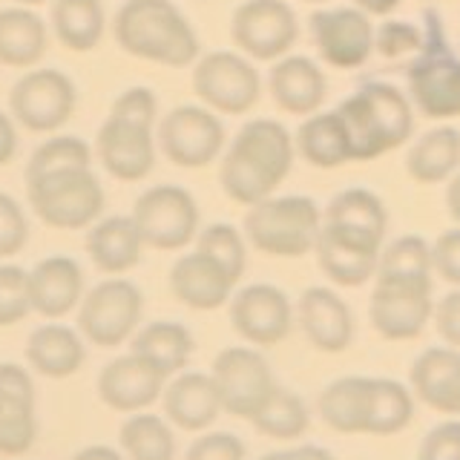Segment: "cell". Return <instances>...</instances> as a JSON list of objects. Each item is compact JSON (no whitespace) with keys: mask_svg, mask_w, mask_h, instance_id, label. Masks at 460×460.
<instances>
[{"mask_svg":"<svg viewBox=\"0 0 460 460\" xmlns=\"http://www.w3.org/2000/svg\"><path fill=\"white\" fill-rule=\"evenodd\" d=\"M294 164L291 133L270 119L248 121L222 158V190L239 205H259L268 199Z\"/></svg>","mask_w":460,"mask_h":460,"instance_id":"1","label":"cell"},{"mask_svg":"<svg viewBox=\"0 0 460 460\" xmlns=\"http://www.w3.org/2000/svg\"><path fill=\"white\" fill-rule=\"evenodd\" d=\"M351 147V162H371L402 147L414 133L411 101L397 86L366 81L337 107Z\"/></svg>","mask_w":460,"mask_h":460,"instance_id":"2","label":"cell"},{"mask_svg":"<svg viewBox=\"0 0 460 460\" xmlns=\"http://www.w3.org/2000/svg\"><path fill=\"white\" fill-rule=\"evenodd\" d=\"M115 40L141 61L187 66L199 58V38L170 0H127L115 14Z\"/></svg>","mask_w":460,"mask_h":460,"instance_id":"3","label":"cell"},{"mask_svg":"<svg viewBox=\"0 0 460 460\" xmlns=\"http://www.w3.org/2000/svg\"><path fill=\"white\" fill-rule=\"evenodd\" d=\"M153 124H155V95L144 86L121 93L101 124L95 150L104 170L121 181L144 179L155 164V144H153Z\"/></svg>","mask_w":460,"mask_h":460,"instance_id":"4","label":"cell"},{"mask_svg":"<svg viewBox=\"0 0 460 460\" xmlns=\"http://www.w3.org/2000/svg\"><path fill=\"white\" fill-rule=\"evenodd\" d=\"M323 230L320 208L308 196L262 199L244 216V236L256 251L282 259H299L316 248Z\"/></svg>","mask_w":460,"mask_h":460,"instance_id":"5","label":"cell"},{"mask_svg":"<svg viewBox=\"0 0 460 460\" xmlns=\"http://www.w3.org/2000/svg\"><path fill=\"white\" fill-rule=\"evenodd\" d=\"M26 193L38 219L58 230H81L104 210V187L90 167H66L26 179Z\"/></svg>","mask_w":460,"mask_h":460,"instance_id":"6","label":"cell"},{"mask_svg":"<svg viewBox=\"0 0 460 460\" xmlns=\"http://www.w3.org/2000/svg\"><path fill=\"white\" fill-rule=\"evenodd\" d=\"M409 95L426 119L446 121L460 115V58L446 47L435 14H429L423 49L409 66Z\"/></svg>","mask_w":460,"mask_h":460,"instance_id":"7","label":"cell"},{"mask_svg":"<svg viewBox=\"0 0 460 460\" xmlns=\"http://www.w3.org/2000/svg\"><path fill=\"white\" fill-rule=\"evenodd\" d=\"M210 377L219 392L222 411L242 417V420H253L256 411L277 392V380L262 351L244 349V345L216 354Z\"/></svg>","mask_w":460,"mask_h":460,"instance_id":"8","label":"cell"},{"mask_svg":"<svg viewBox=\"0 0 460 460\" xmlns=\"http://www.w3.org/2000/svg\"><path fill=\"white\" fill-rule=\"evenodd\" d=\"M435 316L431 279L377 277L368 302V320L383 340H417Z\"/></svg>","mask_w":460,"mask_h":460,"instance_id":"9","label":"cell"},{"mask_svg":"<svg viewBox=\"0 0 460 460\" xmlns=\"http://www.w3.org/2000/svg\"><path fill=\"white\" fill-rule=\"evenodd\" d=\"M144 311L141 291L127 279H104L81 299L78 328L98 349H115L136 334Z\"/></svg>","mask_w":460,"mask_h":460,"instance_id":"10","label":"cell"},{"mask_svg":"<svg viewBox=\"0 0 460 460\" xmlns=\"http://www.w3.org/2000/svg\"><path fill=\"white\" fill-rule=\"evenodd\" d=\"M133 219L144 244H150L155 251H179L196 239L199 208L184 187L158 184L138 196Z\"/></svg>","mask_w":460,"mask_h":460,"instance_id":"11","label":"cell"},{"mask_svg":"<svg viewBox=\"0 0 460 460\" xmlns=\"http://www.w3.org/2000/svg\"><path fill=\"white\" fill-rule=\"evenodd\" d=\"M193 90L208 107L225 115L248 112L262 93L259 72L236 52H210L193 69Z\"/></svg>","mask_w":460,"mask_h":460,"instance_id":"12","label":"cell"},{"mask_svg":"<svg viewBox=\"0 0 460 460\" xmlns=\"http://www.w3.org/2000/svg\"><path fill=\"white\" fill-rule=\"evenodd\" d=\"M14 121L32 133H52L69 121L75 110V86L58 69H38L23 75L9 93Z\"/></svg>","mask_w":460,"mask_h":460,"instance_id":"13","label":"cell"},{"mask_svg":"<svg viewBox=\"0 0 460 460\" xmlns=\"http://www.w3.org/2000/svg\"><path fill=\"white\" fill-rule=\"evenodd\" d=\"M236 47L256 61H277L296 43L299 23L285 0H248L230 23Z\"/></svg>","mask_w":460,"mask_h":460,"instance_id":"14","label":"cell"},{"mask_svg":"<svg viewBox=\"0 0 460 460\" xmlns=\"http://www.w3.org/2000/svg\"><path fill=\"white\" fill-rule=\"evenodd\" d=\"M162 153L179 167H208L225 147V127L205 107H176L158 127Z\"/></svg>","mask_w":460,"mask_h":460,"instance_id":"15","label":"cell"},{"mask_svg":"<svg viewBox=\"0 0 460 460\" xmlns=\"http://www.w3.org/2000/svg\"><path fill=\"white\" fill-rule=\"evenodd\" d=\"M230 323L244 342L270 349V345H279L294 328L291 299L277 285H248L230 299Z\"/></svg>","mask_w":460,"mask_h":460,"instance_id":"16","label":"cell"},{"mask_svg":"<svg viewBox=\"0 0 460 460\" xmlns=\"http://www.w3.org/2000/svg\"><path fill=\"white\" fill-rule=\"evenodd\" d=\"M316 52L337 69L363 66L374 52V26L363 9H325L311 14Z\"/></svg>","mask_w":460,"mask_h":460,"instance_id":"17","label":"cell"},{"mask_svg":"<svg viewBox=\"0 0 460 460\" xmlns=\"http://www.w3.org/2000/svg\"><path fill=\"white\" fill-rule=\"evenodd\" d=\"M167 377L144 357L129 351L127 357H115L98 374V397L104 406L121 414H136L150 409L164 394Z\"/></svg>","mask_w":460,"mask_h":460,"instance_id":"18","label":"cell"},{"mask_svg":"<svg viewBox=\"0 0 460 460\" xmlns=\"http://www.w3.org/2000/svg\"><path fill=\"white\" fill-rule=\"evenodd\" d=\"M296 316L308 342L323 354H340L354 340L351 308L331 288H308V291H302Z\"/></svg>","mask_w":460,"mask_h":460,"instance_id":"19","label":"cell"},{"mask_svg":"<svg viewBox=\"0 0 460 460\" xmlns=\"http://www.w3.org/2000/svg\"><path fill=\"white\" fill-rule=\"evenodd\" d=\"M234 277L210 259L208 253L193 251L181 256L170 268V291L179 302L193 311H216L222 308L234 291Z\"/></svg>","mask_w":460,"mask_h":460,"instance_id":"20","label":"cell"},{"mask_svg":"<svg viewBox=\"0 0 460 460\" xmlns=\"http://www.w3.org/2000/svg\"><path fill=\"white\" fill-rule=\"evenodd\" d=\"M411 392L440 414H460V349L438 345L411 363Z\"/></svg>","mask_w":460,"mask_h":460,"instance_id":"21","label":"cell"},{"mask_svg":"<svg viewBox=\"0 0 460 460\" xmlns=\"http://www.w3.org/2000/svg\"><path fill=\"white\" fill-rule=\"evenodd\" d=\"M164 414L181 431H205L222 414V400L210 374L179 371L176 380L164 385Z\"/></svg>","mask_w":460,"mask_h":460,"instance_id":"22","label":"cell"},{"mask_svg":"<svg viewBox=\"0 0 460 460\" xmlns=\"http://www.w3.org/2000/svg\"><path fill=\"white\" fill-rule=\"evenodd\" d=\"M32 311L47 320H61L84 296V270L69 256H49L29 270Z\"/></svg>","mask_w":460,"mask_h":460,"instance_id":"23","label":"cell"},{"mask_svg":"<svg viewBox=\"0 0 460 460\" xmlns=\"http://www.w3.org/2000/svg\"><path fill=\"white\" fill-rule=\"evenodd\" d=\"M323 227L342 234L349 239L374 244V248H383L385 239V227H388V213L385 205L374 196L371 190L363 187H351V190H342L331 199V205L325 210Z\"/></svg>","mask_w":460,"mask_h":460,"instance_id":"24","label":"cell"},{"mask_svg":"<svg viewBox=\"0 0 460 460\" xmlns=\"http://www.w3.org/2000/svg\"><path fill=\"white\" fill-rule=\"evenodd\" d=\"M270 95L273 101L291 115H311L323 107L328 84L323 69L305 55H291L277 61L270 69Z\"/></svg>","mask_w":460,"mask_h":460,"instance_id":"25","label":"cell"},{"mask_svg":"<svg viewBox=\"0 0 460 460\" xmlns=\"http://www.w3.org/2000/svg\"><path fill=\"white\" fill-rule=\"evenodd\" d=\"M380 251L374 244L349 239L342 234L323 227L320 239H316V259H320L323 273L342 288H359L366 285L371 277H377V262H380Z\"/></svg>","mask_w":460,"mask_h":460,"instance_id":"26","label":"cell"},{"mask_svg":"<svg viewBox=\"0 0 460 460\" xmlns=\"http://www.w3.org/2000/svg\"><path fill=\"white\" fill-rule=\"evenodd\" d=\"M26 359L38 374H43V377L64 380V377H72L75 371H81L86 359V349H84V340L78 337V331L49 323L29 334Z\"/></svg>","mask_w":460,"mask_h":460,"instance_id":"27","label":"cell"},{"mask_svg":"<svg viewBox=\"0 0 460 460\" xmlns=\"http://www.w3.org/2000/svg\"><path fill=\"white\" fill-rule=\"evenodd\" d=\"M144 239L133 216H110L86 234V253L104 273H124L141 262Z\"/></svg>","mask_w":460,"mask_h":460,"instance_id":"28","label":"cell"},{"mask_svg":"<svg viewBox=\"0 0 460 460\" xmlns=\"http://www.w3.org/2000/svg\"><path fill=\"white\" fill-rule=\"evenodd\" d=\"M193 349L196 342L190 331L181 323H170V320L144 325L138 334H133V342H129V351L153 363L164 377L184 371L193 357Z\"/></svg>","mask_w":460,"mask_h":460,"instance_id":"29","label":"cell"},{"mask_svg":"<svg viewBox=\"0 0 460 460\" xmlns=\"http://www.w3.org/2000/svg\"><path fill=\"white\" fill-rule=\"evenodd\" d=\"M414 420V392L392 377H368L363 435L392 438Z\"/></svg>","mask_w":460,"mask_h":460,"instance_id":"30","label":"cell"},{"mask_svg":"<svg viewBox=\"0 0 460 460\" xmlns=\"http://www.w3.org/2000/svg\"><path fill=\"white\" fill-rule=\"evenodd\" d=\"M460 167V129L435 127L411 144L406 170L420 184H440L452 179Z\"/></svg>","mask_w":460,"mask_h":460,"instance_id":"31","label":"cell"},{"mask_svg":"<svg viewBox=\"0 0 460 460\" xmlns=\"http://www.w3.org/2000/svg\"><path fill=\"white\" fill-rule=\"evenodd\" d=\"M47 52V26L29 9H0V64L32 66Z\"/></svg>","mask_w":460,"mask_h":460,"instance_id":"32","label":"cell"},{"mask_svg":"<svg viewBox=\"0 0 460 460\" xmlns=\"http://www.w3.org/2000/svg\"><path fill=\"white\" fill-rule=\"evenodd\" d=\"M366 394L368 377H340L323 388L316 400L323 423L340 435H363L366 429Z\"/></svg>","mask_w":460,"mask_h":460,"instance_id":"33","label":"cell"},{"mask_svg":"<svg viewBox=\"0 0 460 460\" xmlns=\"http://www.w3.org/2000/svg\"><path fill=\"white\" fill-rule=\"evenodd\" d=\"M296 150L302 153V158H305L308 164L323 167V170L351 162L349 136H345V127L340 121L337 110L320 112L302 124L296 133Z\"/></svg>","mask_w":460,"mask_h":460,"instance_id":"34","label":"cell"},{"mask_svg":"<svg viewBox=\"0 0 460 460\" xmlns=\"http://www.w3.org/2000/svg\"><path fill=\"white\" fill-rule=\"evenodd\" d=\"M52 29L66 49L90 52L104 35V6L101 0H55Z\"/></svg>","mask_w":460,"mask_h":460,"instance_id":"35","label":"cell"},{"mask_svg":"<svg viewBox=\"0 0 460 460\" xmlns=\"http://www.w3.org/2000/svg\"><path fill=\"white\" fill-rule=\"evenodd\" d=\"M119 443L129 460H176V435L158 414H129L121 423Z\"/></svg>","mask_w":460,"mask_h":460,"instance_id":"36","label":"cell"},{"mask_svg":"<svg viewBox=\"0 0 460 460\" xmlns=\"http://www.w3.org/2000/svg\"><path fill=\"white\" fill-rule=\"evenodd\" d=\"M251 423L259 435H265V438L299 440L311 426V411H308V402L296 392L277 385V392L268 397V402L256 411Z\"/></svg>","mask_w":460,"mask_h":460,"instance_id":"37","label":"cell"},{"mask_svg":"<svg viewBox=\"0 0 460 460\" xmlns=\"http://www.w3.org/2000/svg\"><path fill=\"white\" fill-rule=\"evenodd\" d=\"M35 397L0 392V455L21 457L35 446Z\"/></svg>","mask_w":460,"mask_h":460,"instance_id":"38","label":"cell"},{"mask_svg":"<svg viewBox=\"0 0 460 460\" xmlns=\"http://www.w3.org/2000/svg\"><path fill=\"white\" fill-rule=\"evenodd\" d=\"M431 248L423 236H400L380 251L377 277L392 279H431Z\"/></svg>","mask_w":460,"mask_h":460,"instance_id":"39","label":"cell"},{"mask_svg":"<svg viewBox=\"0 0 460 460\" xmlns=\"http://www.w3.org/2000/svg\"><path fill=\"white\" fill-rule=\"evenodd\" d=\"M93 162V153L86 147V141L75 138V136H58L49 138L47 144L32 153L26 164V179H35L43 176V172H52V170H66V167H90Z\"/></svg>","mask_w":460,"mask_h":460,"instance_id":"40","label":"cell"},{"mask_svg":"<svg viewBox=\"0 0 460 460\" xmlns=\"http://www.w3.org/2000/svg\"><path fill=\"white\" fill-rule=\"evenodd\" d=\"M196 251L208 253L210 259H216L234 282L242 279L244 273V265H248V251H244V242H242V234L236 227L230 225H208L205 230L199 234V242H196Z\"/></svg>","mask_w":460,"mask_h":460,"instance_id":"41","label":"cell"},{"mask_svg":"<svg viewBox=\"0 0 460 460\" xmlns=\"http://www.w3.org/2000/svg\"><path fill=\"white\" fill-rule=\"evenodd\" d=\"M32 311L29 273L18 265H0V328L26 320Z\"/></svg>","mask_w":460,"mask_h":460,"instance_id":"42","label":"cell"},{"mask_svg":"<svg viewBox=\"0 0 460 460\" xmlns=\"http://www.w3.org/2000/svg\"><path fill=\"white\" fill-rule=\"evenodd\" d=\"M426 35L411 23L402 21H388L380 26V32H374V49L385 58H402V55H417L423 49Z\"/></svg>","mask_w":460,"mask_h":460,"instance_id":"43","label":"cell"},{"mask_svg":"<svg viewBox=\"0 0 460 460\" xmlns=\"http://www.w3.org/2000/svg\"><path fill=\"white\" fill-rule=\"evenodd\" d=\"M244 455L248 446L234 431H205L190 443L184 460H244Z\"/></svg>","mask_w":460,"mask_h":460,"instance_id":"44","label":"cell"},{"mask_svg":"<svg viewBox=\"0 0 460 460\" xmlns=\"http://www.w3.org/2000/svg\"><path fill=\"white\" fill-rule=\"evenodd\" d=\"M29 239V225L21 205L12 196L0 193V259L23 251Z\"/></svg>","mask_w":460,"mask_h":460,"instance_id":"45","label":"cell"},{"mask_svg":"<svg viewBox=\"0 0 460 460\" xmlns=\"http://www.w3.org/2000/svg\"><path fill=\"white\" fill-rule=\"evenodd\" d=\"M414 460H460V420H443L426 431Z\"/></svg>","mask_w":460,"mask_h":460,"instance_id":"46","label":"cell"},{"mask_svg":"<svg viewBox=\"0 0 460 460\" xmlns=\"http://www.w3.org/2000/svg\"><path fill=\"white\" fill-rule=\"evenodd\" d=\"M431 268H435L440 277L460 288V227L446 230L431 244Z\"/></svg>","mask_w":460,"mask_h":460,"instance_id":"47","label":"cell"},{"mask_svg":"<svg viewBox=\"0 0 460 460\" xmlns=\"http://www.w3.org/2000/svg\"><path fill=\"white\" fill-rule=\"evenodd\" d=\"M435 323H438V334L443 337V342L452 345V349H460V288H455L452 294H446L438 302Z\"/></svg>","mask_w":460,"mask_h":460,"instance_id":"48","label":"cell"},{"mask_svg":"<svg viewBox=\"0 0 460 460\" xmlns=\"http://www.w3.org/2000/svg\"><path fill=\"white\" fill-rule=\"evenodd\" d=\"M14 153H18V133H14V124L9 121V115L0 112V167L9 164Z\"/></svg>","mask_w":460,"mask_h":460,"instance_id":"49","label":"cell"},{"mask_svg":"<svg viewBox=\"0 0 460 460\" xmlns=\"http://www.w3.org/2000/svg\"><path fill=\"white\" fill-rule=\"evenodd\" d=\"M282 460H337L325 446L316 443H299L294 449H282Z\"/></svg>","mask_w":460,"mask_h":460,"instance_id":"50","label":"cell"},{"mask_svg":"<svg viewBox=\"0 0 460 460\" xmlns=\"http://www.w3.org/2000/svg\"><path fill=\"white\" fill-rule=\"evenodd\" d=\"M69 460H124V455H121V452H115L112 446H101V443H95V446H86V449L75 452Z\"/></svg>","mask_w":460,"mask_h":460,"instance_id":"51","label":"cell"},{"mask_svg":"<svg viewBox=\"0 0 460 460\" xmlns=\"http://www.w3.org/2000/svg\"><path fill=\"white\" fill-rule=\"evenodd\" d=\"M446 208H449L452 219L460 225V172H455L449 181V190H446Z\"/></svg>","mask_w":460,"mask_h":460,"instance_id":"52","label":"cell"},{"mask_svg":"<svg viewBox=\"0 0 460 460\" xmlns=\"http://www.w3.org/2000/svg\"><path fill=\"white\" fill-rule=\"evenodd\" d=\"M366 14H388L400 6V0H354Z\"/></svg>","mask_w":460,"mask_h":460,"instance_id":"53","label":"cell"},{"mask_svg":"<svg viewBox=\"0 0 460 460\" xmlns=\"http://www.w3.org/2000/svg\"><path fill=\"white\" fill-rule=\"evenodd\" d=\"M256 460H282V452H268V455L256 457Z\"/></svg>","mask_w":460,"mask_h":460,"instance_id":"54","label":"cell"},{"mask_svg":"<svg viewBox=\"0 0 460 460\" xmlns=\"http://www.w3.org/2000/svg\"><path fill=\"white\" fill-rule=\"evenodd\" d=\"M18 4H23V6H38V4H47V0H18Z\"/></svg>","mask_w":460,"mask_h":460,"instance_id":"55","label":"cell"},{"mask_svg":"<svg viewBox=\"0 0 460 460\" xmlns=\"http://www.w3.org/2000/svg\"><path fill=\"white\" fill-rule=\"evenodd\" d=\"M305 4H323V0H305Z\"/></svg>","mask_w":460,"mask_h":460,"instance_id":"56","label":"cell"}]
</instances>
